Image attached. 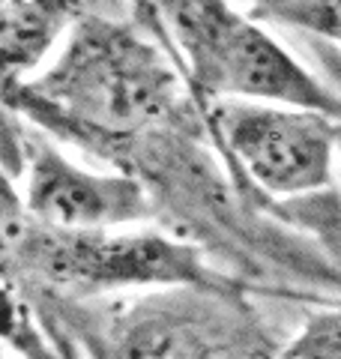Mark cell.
<instances>
[{"mask_svg":"<svg viewBox=\"0 0 341 359\" xmlns=\"http://www.w3.org/2000/svg\"><path fill=\"white\" fill-rule=\"evenodd\" d=\"M189 78L135 27L81 15L36 78L6 84V108L105 156H126L189 120Z\"/></svg>","mask_w":341,"mask_h":359,"instance_id":"obj_1","label":"cell"},{"mask_svg":"<svg viewBox=\"0 0 341 359\" xmlns=\"http://www.w3.org/2000/svg\"><path fill=\"white\" fill-rule=\"evenodd\" d=\"M4 269L72 294L114 287H227L198 249L165 233L63 231L36 222L21 204L13 177H6L4 189Z\"/></svg>","mask_w":341,"mask_h":359,"instance_id":"obj_2","label":"cell"},{"mask_svg":"<svg viewBox=\"0 0 341 359\" xmlns=\"http://www.w3.org/2000/svg\"><path fill=\"white\" fill-rule=\"evenodd\" d=\"M189 69L210 99H260L341 117V96L227 0H153Z\"/></svg>","mask_w":341,"mask_h":359,"instance_id":"obj_3","label":"cell"},{"mask_svg":"<svg viewBox=\"0 0 341 359\" xmlns=\"http://www.w3.org/2000/svg\"><path fill=\"white\" fill-rule=\"evenodd\" d=\"M210 132L240 171L272 198H305L333 186L338 123L314 108L210 99Z\"/></svg>","mask_w":341,"mask_h":359,"instance_id":"obj_4","label":"cell"},{"mask_svg":"<svg viewBox=\"0 0 341 359\" xmlns=\"http://www.w3.org/2000/svg\"><path fill=\"white\" fill-rule=\"evenodd\" d=\"M21 204L36 222L63 231L138 224L153 212L147 189L132 174H96L51 147L33 144L21 168Z\"/></svg>","mask_w":341,"mask_h":359,"instance_id":"obj_5","label":"cell"},{"mask_svg":"<svg viewBox=\"0 0 341 359\" xmlns=\"http://www.w3.org/2000/svg\"><path fill=\"white\" fill-rule=\"evenodd\" d=\"M213 294L222 290L150 297L102 332L93 359H243L236 353L243 332L219 320L215 302L207 306Z\"/></svg>","mask_w":341,"mask_h":359,"instance_id":"obj_6","label":"cell"},{"mask_svg":"<svg viewBox=\"0 0 341 359\" xmlns=\"http://www.w3.org/2000/svg\"><path fill=\"white\" fill-rule=\"evenodd\" d=\"M4 75L6 84L25 78L45 60L66 27L78 21V0H4Z\"/></svg>","mask_w":341,"mask_h":359,"instance_id":"obj_7","label":"cell"},{"mask_svg":"<svg viewBox=\"0 0 341 359\" xmlns=\"http://www.w3.org/2000/svg\"><path fill=\"white\" fill-rule=\"evenodd\" d=\"M4 294H6V347L21 359H60L54 344L45 339L42 323L33 318V309L25 297V285H15L13 273H4Z\"/></svg>","mask_w":341,"mask_h":359,"instance_id":"obj_8","label":"cell"},{"mask_svg":"<svg viewBox=\"0 0 341 359\" xmlns=\"http://www.w3.org/2000/svg\"><path fill=\"white\" fill-rule=\"evenodd\" d=\"M290 219L312 228L317 237L323 240V245L335 255V261H341V198L338 195H326L314 192L305 198H293L290 201Z\"/></svg>","mask_w":341,"mask_h":359,"instance_id":"obj_9","label":"cell"},{"mask_svg":"<svg viewBox=\"0 0 341 359\" xmlns=\"http://www.w3.org/2000/svg\"><path fill=\"white\" fill-rule=\"evenodd\" d=\"M279 359H341V309L312 318Z\"/></svg>","mask_w":341,"mask_h":359,"instance_id":"obj_10","label":"cell"},{"mask_svg":"<svg viewBox=\"0 0 341 359\" xmlns=\"http://www.w3.org/2000/svg\"><path fill=\"white\" fill-rule=\"evenodd\" d=\"M276 13L281 21L341 42V0H279Z\"/></svg>","mask_w":341,"mask_h":359,"instance_id":"obj_11","label":"cell"},{"mask_svg":"<svg viewBox=\"0 0 341 359\" xmlns=\"http://www.w3.org/2000/svg\"><path fill=\"white\" fill-rule=\"evenodd\" d=\"M338 159H341V126H338Z\"/></svg>","mask_w":341,"mask_h":359,"instance_id":"obj_12","label":"cell"}]
</instances>
